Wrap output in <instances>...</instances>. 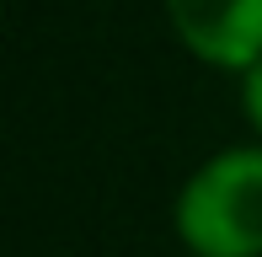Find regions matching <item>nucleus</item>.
Wrapping results in <instances>:
<instances>
[{"mask_svg": "<svg viewBox=\"0 0 262 257\" xmlns=\"http://www.w3.org/2000/svg\"><path fill=\"white\" fill-rule=\"evenodd\" d=\"M177 43L209 70H252L262 59V0H166Z\"/></svg>", "mask_w": 262, "mask_h": 257, "instance_id": "obj_2", "label": "nucleus"}, {"mask_svg": "<svg viewBox=\"0 0 262 257\" xmlns=\"http://www.w3.org/2000/svg\"><path fill=\"white\" fill-rule=\"evenodd\" d=\"M171 225L193 257H262V139L209 156L182 182Z\"/></svg>", "mask_w": 262, "mask_h": 257, "instance_id": "obj_1", "label": "nucleus"}, {"mask_svg": "<svg viewBox=\"0 0 262 257\" xmlns=\"http://www.w3.org/2000/svg\"><path fill=\"white\" fill-rule=\"evenodd\" d=\"M241 118L257 128V139H262V59L252 70H241Z\"/></svg>", "mask_w": 262, "mask_h": 257, "instance_id": "obj_3", "label": "nucleus"}]
</instances>
